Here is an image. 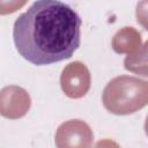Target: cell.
I'll return each mask as SVG.
<instances>
[{"label":"cell","instance_id":"6da1fadb","mask_svg":"<svg viewBox=\"0 0 148 148\" xmlns=\"http://www.w3.org/2000/svg\"><path fill=\"white\" fill-rule=\"evenodd\" d=\"M13 39L20 56L43 66L68 59L81 42V18L58 0H39L21 14L13 28Z\"/></svg>","mask_w":148,"mask_h":148},{"label":"cell","instance_id":"7a4b0ae2","mask_svg":"<svg viewBox=\"0 0 148 148\" xmlns=\"http://www.w3.org/2000/svg\"><path fill=\"white\" fill-rule=\"evenodd\" d=\"M102 101L104 108L113 114H132L147 105L148 82L130 75L117 76L105 86Z\"/></svg>","mask_w":148,"mask_h":148},{"label":"cell","instance_id":"3957f363","mask_svg":"<svg viewBox=\"0 0 148 148\" xmlns=\"http://www.w3.org/2000/svg\"><path fill=\"white\" fill-rule=\"evenodd\" d=\"M94 134L90 126L81 119H71L57 128V148H90Z\"/></svg>","mask_w":148,"mask_h":148},{"label":"cell","instance_id":"277c9868","mask_svg":"<svg viewBox=\"0 0 148 148\" xmlns=\"http://www.w3.org/2000/svg\"><path fill=\"white\" fill-rule=\"evenodd\" d=\"M91 76L88 67L81 61L69 62L61 72L60 86L69 98H81L90 89Z\"/></svg>","mask_w":148,"mask_h":148},{"label":"cell","instance_id":"5b68a950","mask_svg":"<svg viewBox=\"0 0 148 148\" xmlns=\"http://www.w3.org/2000/svg\"><path fill=\"white\" fill-rule=\"evenodd\" d=\"M31 106L29 92L18 86H7L0 90V114L8 119L25 116Z\"/></svg>","mask_w":148,"mask_h":148},{"label":"cell","instance_id":"8992f818","mask_svg":"<svg viewBox=\"0 0 148 148\" xmlns=\"http://www.w3.org/2000/svg\"><path fill=\"white\" fill-rule=\"evenodd\" d=\"M111 46L117 53H126L127 56L134 54L142 46L141 35L133 27H124L114 34Z\"/></svg>","mask_w":148,"mask_h":148},{"label":"cell","instance_id":"52a82bcc","mask_svg":"<svg viewBox=\"0 0 148 148\" xmlns=\"http://www.w3.org/2000/svg\"><path fill=\"white\" fill-rule=\"evenodd\" d=\"M147 46L148 43L145 42L140 50L134 54L127 56L124 60L125 68L130 72L140 74L142 76H147Z\"/></svg>","mask_w":148,"mask_h":148},{"label":"cell","instance_id":"ba28073f","mask_svg":"<svg viewBox=\"0 0 148 148\" xmlns=\"http://www.w3.org/2000/svg\"><path fill=\"white\" fill-rule=\"evenodd\" d=\"M25 5V1H0V14H8L17 10L20 7Z\"/></svg>","mask_w":148,"mask_h":148},{"label":"cell","instance_id":"9c48e42d","mask_svg":"<svg viewBox=\"0 0 148 148\" xmlns=\"http://www.w3.org/2000/svg\"><path fill=\"white\" fill-rule=\"evenodd\" d=\"M92 148H120V146L111 139H102L98 142H96V145Z\"/></svg>","mask_w":148,"mask_h":148}]
</instances>
